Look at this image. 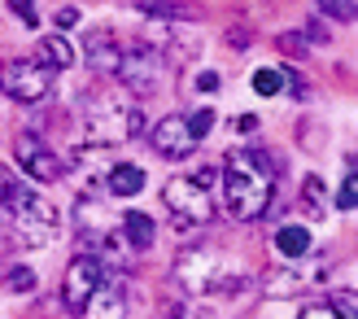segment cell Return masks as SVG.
Returning <instances> with one entry per match:
<instances>
[{
	"label": "cell",
	"instance_id": "obj_2",
	"mask_svg": "<svg viewBox=\"0 0 358 319\" xmlns=\"http://www.w3.org/2000/svg\"><path fill=\"white\" fill-rule=\"evenodd\" d=\"M145 132V114L127 92H96L83 101L79 114V136L87 145H122Z\"/></svg>",
	"mask_w": 358,
	"mask_h": 319
},
{
	"label": "cell",
	"instance_id": "obj_10",
	"mask_svg": "<svg viewBox=\"0 0 358 319\" xmlns=\"http://www.w3.org/2000/svg\"><path fill=\"white\" fill-rule=\"evenodd\" d=\"M149 140H153V149L162 157H171V162H184V157H192V149H196V136L188 132V118H175V114H166L157 122L149 132Z\"/></svg>",
	"mask_w": 358,
	"mask_h": 319
},
{
	"label": "cell",
	"instance_id": "obj_7",
	"mask_svg": "<svg viewBox=\"0 0 358 319\" xmlns=\"http://www.w3.org/2000/svg\"><path fill=\"white\" fill-rule=\"evenodd\" d=\"M0 92L22 101V105H40L52 92V70L40 57H17L0 66Z\"/></svg>",
	"mask_w": 358,
	"mask_h": 319
},
{
	"label": "cell",
	"instance_id": "obj_18",
	"mask_svg": "<svg viewBox=\"0 0 358 319\" xmlns=\"http://www.w3.org/2000/svg\"><path fill=\"white\" fill-rule=\"evenodd\" d=\"M271 245H275L284 258H301V254H310V227L289 223V227H280V232L271 236Z\"/></svg>",
	"mask_w": 358,
	"mask_h": 319
},
{
	"label": "cell",
	"instance_id": "obj_28",
	"mask_svg": "<svg viewBox=\"0 0 358 319\" xmlns=\"http://www.w3.org/2000/svg\"><path fill=\"white\" fill-rule=\"evenodd\" d=\"M9 9H13L17 17H22L27 27H35V0H9Z\"/></svg>",
	"mask_w": 358,
	"mask_h": 319
},
{
	"label": "cell",
	"instance_id": "obj_27",
	"mask_svg": "<svg viewBox=\"0 0 358 319\" xmlns=\"http://www.w3.org/2000/svg\"><path fill=\"white\" fill-rule=\"evenodd\" d=\"M5 280H9L13 289H22V293H27V289H35V271H31V267H9V271H5Z\"/></svg>",
	"mask_w": 358,
	"mask_h": 319
},
{
	"label": "cell",
	"instance_id": "obj_19",
	"mask_svg": "<svg viewBox=\"0 0 358 319\" xmlns=\"http://www.w3.org/2000/svg\"><path fill=\"white\" fill-rule=\"evenodd\" d=\"M40 62L48 70H70L75 66V48H70L66 35H48V40H40Z\"/></svg>",
	"mask_w": 358,
	"mask_h": 319
},
{
	"label": "cell",
	"instance_id": "obj_29",
	"mask_svg": "<svg viewBox=\"0 0 358 319\" xmlns=\"http://www.w3.org/2000/svg\"><path fill=\"white\" fill-rule=\"evenodd\" d=\"M196 92H214V87H219V75H214V70H196Z\"/></svg>",
	"mask_w": 358,
	"mask_h": 319
},
{
	"label": "cell",
	"instance_id": "obj_31",
	"mask_svg": "<svg viewBox=\"0 0 358 319\" xmlns=\"http://www.w3.org/2000/svg\"><path fill=\"white\" fill-rule=\"evenodd\" d=\"M236 132H241V136H254V132H258V118H254V114H241V118H236Z\"/></svg>",
	"mask_w": 358,
	"mask_h": 319
},
{
	"label": "cell",
	"instance_id": "obj_5",
	"mask_svg": "<svg viewBox=\"0 0 358 319\" xmlns=\"http://www.w3.org/2000/svg\"><path fill=\"white\" fill-rule=\"evenodd\" d=\"M171 75V62L162 52H153L149 44H131L122 48V62H118V79L127 83L131 97H157L162 92V83Z\"/></svg>",
	"mask_w": 358,
	"mask_h": 319
},
{
	"label": "cell",
	"instance_id": "obj_30",
	"mask_svg": "<svg viewBox=\"0 0 358 319\" xmlns=\"http://www.w3.org/2000/svg\"><path fill=\"white\" fill-rule=\"evenodd\" d=\"M52 22H57V27H62V35H66L70 27L79 22V9H57V17H52Z\"/></svg>",
	"mask_w": 358,
	"mask_h": 319
},
{
	"label": "cell",
	"instance_id": "obj_24",
	"mask_svg": "<svg viewBox=\"0 0 358 319\" xmlns=\"http://www.w3.org/2000/svg\"><path fill=\"white\" fill-rule=\"evenodd\" d=\"M332 302H336V306H332V315H336V319H358V297H354V289L336 293Z\"/></svg>",
	"mask_w": 358,
	"mask_h": 319
},
{
	"label": "cell",
	"instance_id": "obj_25",
	"mask_svg": "<svg viewBox=\"0 0 358 319\" xmlns=\"http://www.w3.org/2000/svg\"><path fill=\"white\" fill-rule=\"evenodd\" d=\"M210 127H214V110H210V105H206V110H196V114L188 118V132H192L196 140H201V136H210Z\"/></svg>",
	"mask_w": 358,
	"mask_h": 319
},
{
	"label": "cell",
	"instance_id": "obj_4",
	"mask_svg": "<svg viewBox=\"0 0 358 319\" xmlns=\"http://www.w3.org/2000/svg\"><path fill=\"white\" fill-rule=\"evenodd\" d=\"M162 201L171 210V219L179 232H188V227H201L214 219V201H210V188L196 184L192 175H175V180H166L162 188Z\"/></svg>",
	"mask_w": 358,
	"mask_h": 319
},
{
	"label": "cell",
	"instance_id": "obj_23",
	"mask_svg": "<svg viewBox=\"0 0 358 319\" xmlns=\"http://www.w3.org/2000/svg\"><path fill=\"white\" fill-rule=\"evenodd\" d=\"M324 184H319V175H306V184H301V201H306V210H310V219H319L324 215Z\"/></svg>",
	"mask_w": 358,
	"mask_h": 319
},
{
	"label": "cell",
	"instance_id": "obj_6",
	"mask_svg": "<svg viewBox=\"0 0 358 319\" xmlns=\"http://www.w3.org/2000/svg\"><path fill=\"white\" fill-rule=\"evenodd\" d=\"M140 44H149L153 52H162L166 62H192L201 52V35H196L188 22H166V17H145L140 27Z\"/></svg>",
	"mask_w": 358,
	"mask_h": 319
},
{
	"label": "cell",
	"instance_id": "obj_26",
	"mask_svg": "<svg viewBox=\"0 0 358 319\" xmlns=\"http://www.w3.org/2000/svg\"><path fill=\"white\" fill-rule=\"evenodd\" d=\"M319 5H324V13H332L336 22H350L354 17V0H319Z\"/></svg>",
	"mask_w": 358,
	"mask_h": 319
},
{
	"label": "cell",
	"instance_id": "obj_11",
	"mask_svg": "<svg viewBox=\"0 0 358 319\" xmlns=\"http://www.w3.org/2000/svg\"><path fill=\"white\" fill-rule=\"evenodd\" d=\"M83 57H87V66H92L96 75H118V62H122V44H118V35H114L110 27L87 31V40H83Z\"/></svg>",
	"mask_w": 358,
	"mask_h": 319
},
{
	"label": "cell",
	"instance_id": "obj_20",
	"mask_svg": "<svg viewBox=\"0 0 358 319\" xmlns=\"http://www.w3.org/2000/svg\"><path fill=\"white\" fill-rule=\"evenodd\" d=\"M358 206V166L354 157L345 162V180H341V192H336V210H354Z\"/></svg>",
	"mask_w": 358,
	"mask_h": 319
},
{
	"label": "cell",
	"instance_id": "obj_21",
	"mask_svg": "<svg viewBox=\"0 0 358 319\" xmlns=\"http://www.w3.org/2000/svg\"><path fill=\"white\" fill-rule=\"evenodd\" d=\"M284 83H289V79H284V70L266 66V70H258V75H254V92L258 97H275V92H284Z\"/></svg>",
	"mask_w": 358,
	"mask_h": 319
},
{
	"label": "cell",
	"instance_id": "obj_9",
	"mask_svg": "<svg viewBox=\"0 0 358 319\" xmlns=\"http://www.w3.org/2000/svg\"><path fill=\"white\" fill-rule=\"evenodd\" d=\"M13 153H17V166H22L31 180H40V184H52V180H62L66 175V166L70 162H62V153H52L40 136H31V132H22L17 136V145H13Z\"/></svg>",
	"mask_w": 358,
	"mask_h": 319
},
{
	"label": "cell",
	"instance_id": "obj_13",
	"mask_svg": "<svg viewBox=\"0 0 358 319\" xmlns=\"http://www.w3.org/2000/svg\"><path fill=\"white\" fill-rule=\"evenodd\" d=\"M83 319H127V285H122V280H105V285L87 297Z\"/></svg>",
	"mask_w": 358,
	"mask_h": 319
},
{
	"label": "cell",
	"instance_id": "obj_3",
	"mask_svg": "<svg viewBox=\"0 0 358 319\" xmlns=\"http://www.w3.org/2000/svg\"><path fill=\"white\" fill-rule=\"evenodd\" d=\"M175 280L196 297H236L245 289V267L231 262L227 254L214 250H192L175 262Z\"/></svg>",
	"mask_w": 358,
	"mask_h": 319
},
{
	"label": "cell",
	"instance_id": "obj_8",
	"mask_svg": "<svg viewBox=\"0 0 358 319\" xmlns=\"http://www.w3.org/2000/svg\"><path fill=\"white\" fill-rule=\"evenodd\" d=\"M105 280H110V267L96 258V254H79L75 262L66 267V285H62V302L70 315H83L87 306V297H92Z\"/></svg>",
	"mask_w": 358,
	"mask_h": 319
},
{
	"label": "cell",
	"instance_id": "obj_15",
	"mask_svg": "<svg viewBox=\"0 0 358 319\" xmlns=\"http://www.w3.org/2000/svg\"><path fill=\"white\" fill-rule=\"evenodd\" d=\"M136 9L145 17H166V22H196L201 17L192 0H136Z\"/></svg>",
	"mask_w": 358,
	"mask_h": 319
},
{
	"label": "cell",
	"instance_id": "obj_12",
	"mask_svg": "<svg viewBox=\"0 0 358 319\" xmlns=\"http://www.w3.org/2000/svg\"><path fill=\"white\" fill-rule=\"evenodd\" d=\"M324 280H328V262H315V267H275L262 285L280 297H289V293H306L315 285H324Z\"/></svg>",
	"mask_w": 358,
	"mask_h": 319
},
{
	"label": "cell",
	"instance_id": "obj_32",
	"mask_svg": "<svg viewBox=\"0 0 358 319\" xmlns=\"http://www.w3.org/2000/svg\"><path fill=\"white\" fill-rule=\"evenodd\" d=\"M297 319H336V315H332L328 306H310V311H301Z\"/></svg>",
	"mask_w": 358,
	"mask_h": 319
},
{
	"label": "cell",
	"instance_id": "obj_22",
	"mask_svg": "<svg viewBox=\"0 0 358 319\" xmlns=\"http://www.w3.org/2000/svg\"><path fill=\"white\" fill-rule=\"evenodd\" d=\"M166 319H219V315H214L206 302H171Z\"/></svg>",
	"mask_w": 358,
	"mask_h": 319
},
{
	"label": "cell",
	"instance_id": "obj_16",
	"mask_svg": "<svg viewBox=\"0 0 358 319\" xmlns=\"http://www.w3.org/2000/svg\"><path fill=\"white\" fill-rule=\"evenodd\" d=\"M118 227H122V241H127L136 254H140V250H149L153 236H157V227H153V219L145 215V210H127V215L118 219Z\"/></svg>",
	"mask_w": 358,
	"mask_h": 319
},
{
	"label": "cell",
	"instance_id": "obj_1",
	"mask_svg": "<svg viewBox=\"0 0 358 319\" xmlns=\"http://www.w3.org/2000/svg\"><path fill=\"white\" fill-rule=\"evenodd\" d=\"M280 157L262 149H236L223 166V206L231 219H262L271 206V188L280 180Z\"/></svg>",
	"mask_w": 358,
	"mask_h": 319
},
{
	"label": "cell",
	"instance_id": "obj_14",
	"mask_svg": "<svg viewBox=\"0 0 358 319\" xmlns=\"http://www.w3.org/2000/svg\"><path fill=\"white\" fill-rule=\"evenodd\" d=\"M105 192L110 197H140L145 192V171L136 162H114L110 175H105Z\"/></svg>",
	"mask_w": 358,
	"mask_h": 319
},
{
	"label": "cell",
	"instance_id": "obj_17",
	"mask_svg": "<svg viewBox=\"0 0 358 319\" xmlns=\"http://www.w3.org/2000/svg\"><path fill=\"white\" fill-rule=\"evenodd\" d=\"M31 197H35V188L22 184L9 166H0V210H5V215H13V210H22Z\"/></svg>",
	"mask_w": 358,
	"mask_h": 319
}]
</instances>
